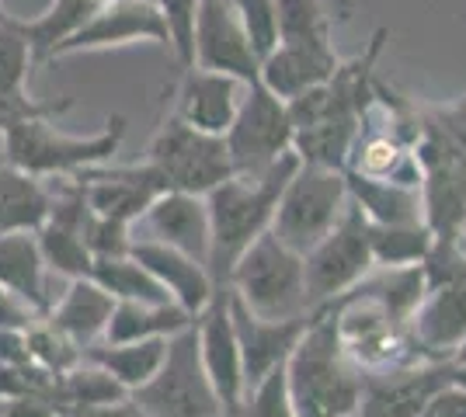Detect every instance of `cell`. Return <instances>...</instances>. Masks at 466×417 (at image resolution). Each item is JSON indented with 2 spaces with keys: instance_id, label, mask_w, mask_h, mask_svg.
Wrapping results in <instances>:
<instances>
[{
  "instance_id": "cell-10",
  "label": "cell",
  "mask_w": 466,
  "mask_h": 417,
  "mask_svg": "<svg viewBox=\"0 0 466 417\" xmlns=\"http://www.w3.org/2000/svg\"><path fill=\"white\" fill-rule=\"evenodd\" d=\"M195 331H198L202 365L209 372L216 397L223 403V414L244 417L248 382H244V358H240V344H237L230 317V285L216 289L213 303L195 317Z\"/></svg>"
},
{
  "instance_id": "cell-24",
  "label": "cell",
  "mask_w": 466,
  "mask_h": 417,
  "mask_svg": "<svg viewBox=\"0 0 466 417\" xmlns=\"http://www.w3.org/2000/svg\"><path fill=\"white\" fill-rule=\"evenodd\" d=\"M167 341L171 338L97 341V344H91V348L84 352V358L95 362V365H101L122 390L137 393L139 386H147V382L160 372L164 355H167Z\"/></svg>"
},
{
  "instance_id": "cell-28",
  "label": "cell",
  "mask_w": 466,
  "mask_h": 417,
  "mask_svg": "<svg viewBox=\"0 0 466 417\" xmlns=\"http://www.w3.org/2000/svg\"><path fill=\"white\" fill-rule=\"evenodd\" d=\"M105 0H56L46 15L32 21H21V32L32 45V56L35 63L56 60L59 45L66 39H74L87 21L95 18V11Z\"/></svg>"
},
{
  "instance_id": "cell-3",
  "label": "cell",
  "mask_w": 466,
  "mask_h": 417,
  "mask_svg": "<svg viewBox=\"0 0 466 417\" xmlns=\"http://www.w3.org/2000/svg\"><path fill=\"white\" fill-rule=\"evenodd\" d=\"M230 289L258 317L289 320L313 313L310 296H307L303 254L286 247L272 230H265L233 264Z\"/></svg>"
},
{
  "instance_id": "cell-48",
  "label": "cell",
  "mask_w": 466,
  "mask_h": 417,
  "mask_svg": "<svg viewBox=\"0 0 466 417\" xmlns=\"http://www.w3.org/2000/svg\"><path fill=\"white\" fill-rule=\"evenodd\" d=\"M463 240H466V219H463Z\"/></svg>"
},
{
  "instance_id": "cell-17",
  "label": "cell",
  "mask_w": 466,
  "mask_h": 417,
  "mask_svg": "<svg viewBox=\"0 0 466 417\" xmlns=\"http://www.w3.org/2000/svg\"><path fill=\"white\" fill-rule=\"evenodd\" d=\"M248 94V84L230 74L219 70H206V66H188L181 91H177L175 115L185 119L188 125L213 133V136H227V129L233 125L240 104Z\"/></svg>"
},
{
  "instance_id": "cell-14",
  "label": "cell",
  "mask_w": 466,
  "mask_h": 417,
  "mask_svg": "<svg viewBox=\"0 0 466 417\" xmlns=\"http://www.w3.org/2000/svg\"><path fill=\"white\" fill-rule=\"evenodd\" d=\"M133 240H157L175 251L192 254L209 268V247H213V223L206 195L188 192H164L154 205L133 223Z\"/></svg>"
},
{
  "instance_id": "cell-19",
  "label": "cell",
  "mask_w": 466,
  "mask_h": 417,
  "mask_svg": "<svg viewBox=\"0 0 466 417\" xmlns=\"http://www.w3.org/2000/svg\"><path fill=\"white\" fill-rule=\"evenodd\" d=\"M414 341L428 358L449 362L466 341V275L446 285H431L410 317Z\"/></svg>"
},
{
  "instance_id": "cell-4",
  "label": "cell",
  "mask_w": 466,
  "mask_h": 417,
  "mask_svg": "<svg viewBox=\"0 0 466 417\" xmlns=\"http://www.w3.org/2000/svg\"><path fill=\"white\" fill-rule=\"evenodd\" d=\"M122 139H126L122 115H112L101 133L84 139L56 133L53 119H35L4 133V157L35 178H74L87 167L108 164L118 154Z\"/></svg>"
},
{
  "instance_id": "cell-27",
  "label": "cell",
  "mask_w": 466,
  "mask_h": 417,
  "mask_svg": "<svg viewBox=\"0 0 466 417\" xmlns=\"http://www.w3.org/2000/svg\"><path fill=\"white\" fill-rule=\"evenodd\" d=\"M362 119L359 115H330L313 125L296 129L292 136V150L303 164H317V167H330V171H345L351 157V146L359 139Z\"/></svg>"
},
{
  "instance_id": "cell-20",
  "label": "cell",
  "mask_w": 466,
  "mask_h": 417,
  "mask_svg": "<svg viewBox=\"0 0 466 417\" xmlns=\"http://www.w3.org/2000/svg\"><path fill=\"white\" fill-rule=\"evenodd\" d=\"M334 45H296V42H279L272 53L261 60L258 80L272 91L275 98L289 101L317 84L334 77L338 70Z\"/></svg>"
},
{
  "instance_id": "cell-11",
  "label": "cell",
  "mask_w": 466,
  "mask_h": 417,
  "mask_svg": "<svg viewBox=\"0 0 466 417\" xmlns=\"http://www.w3.org/2000/svg\"><path fill=\"white\" fill-rule=\"evenodd\" d=\"M452 382V358L449 362H414L387 372L362 376V417H418L428 400Z\"/></svg>"
},
{
  "instance_id": "cell-33",
  "label": "cell",
  "mask_w": 466,
  "mask_h": 417,
  "mask_svg": "<svg viewBox=\"0 0 466 417\" xmlns=\"http://www.w3.org/2000/svg\"><path fill=\"white\" fill-rule=\"evenodd\" d=\"M32 66H35V56L21 32V21L7 18L0 25V91H21Z\"/></svg>"
},
{
  "instance_id": "cell-16",
  "label": "cell",
  "mask_w": 466,
  "mask_h": 417,
  "mask_svg": "<svg viewBox=\"0 0 466 417\" xmlns=\"http://www.w3.org/2000/svg\"><path fill=\"white\" fill-rule=\"evenodd\" d=\"M313 313L289 317V320L258 317V313H251L240 299L233 296L230 289V317H233V331H237V344H240V358H244V382H248V390H251L254 382H261L272 369L289 362L299 338L310 327Z\"/></svg>"
},
{
  "instance_id": "cell-41",
  "label": "cell",
  "mask_w": 466,
  "mask_h": 417,
  "mask_svg": "<svg viewBox=\"0 0 466 417\" xmlns=\"http://www.w3.org/2000/svg\"><path fill=\"white\" fill-rule=\"evenodd\" d=\"M418 417H466V390L449 382L446 390H439L428 400V407Z\"/></svg>"
},
{
  "instance_id": "cell-5",
  "label": "cell",
  "mask_w": 466,
  "mask_h": 417,
  "mask_svg": "<svg viewBox=\"0 0 466 417\" xmlns=\"http://www.w3.org/2000/svg\"><path fill=\"white\" fill-rule=\"evenodd\" d=\"M349 202L351 192L345 171H330V167L299 160L296 174L279 195L272 233L296 254H307L341 223Z\"/></svg>"
},
{
  "instance_id": "cell-42",
  "label": "cell",
  "mask_w": 466,
  "mask_h": 417,
  "mask_svg": "<svg viewBox=\"0 0 466 417\" xmlns=\"http://www.w3.org/2000/svg\"><path fill=\"white\" fill-rule=\"evenodd\" d=\"M35 320H39V313H35L28 303H21L15 293H7V289L0 285V327H18V331H28Z\"/></svg>"
},
{
  "instance_id": "cell-39",
  "label": "cell",
  "mask_w": 466,
  "mask_h": 417,
  "mask_svg": "<svg viewBox=\"0 0 466 417\" xmlns=\"http://www.w3.org/2000/svg\"><path fill=\"white\" fill-rule=\"evenodd\" d=\"M63 417H150L139 407L133 393L129 397L108 400V403H80V407H63Z\"/></svg>"
},
{
  "instance_id": "cell-29",
  "label": "cell",
  "mask_w": 466,
  "mask_h": 417,
  "mask_svg": "<svg viewBox=\"0 0 466 417\" xmlns=\"http://www.w3.org/2000/svg\"><path fill=\"white\" fill-rule=\"evenodd\" d=\"M91 278L105 293H112L118 299H137V303H175L171 293L157 282L133 254L122 258H95L91 264Z\"/></svg>"
},
{
  "instance_id": "cell-25",
  "label": "cell",
  "mask_w": 466,
  "mask_h": 417,
  "mask_svg": "<svg viewBox=\"0 0 466 417\" xmlns=\"http://www.w3.org/2000/svg\"><path fill=\"white\" fill-rule=\"evenodd\" d=\"M195 317L177 303H137L118 299L105 341H143V338H175L177 331L192 327Z\"/></svg>"
},
{
  "instance_id": "cell-44",
  "label": "cell",
  "mask_w": 466,
  "mask_h": 417,
  "mask_svg": "<svg viewBox=\"0 0 466 417\" xmlns=\"http://www.w3.org/2000/svg\"><path fill=\"white\" fill-rule=\"evenodd\" d=\"M452 382L466 390V362H463V365H460V362H452Z\"/></svg>"
},
{
  "instance_id": "cell-45",
  "label": "cell",
  "mask_w": 466,
  "mask_h": 417,
  "mask_svg": "<svg viewBox=\"0 0 466 417\" xmlns=\"http://www.w3.org/2000/svg\"><path fill=\"white\" fill-rule=\"evenodd\" d=\"M452 362H460V365L466 362V341L460 344V348H456V355H452Z\"/></svg>"
},
{
  "instance_id": "cell-9",
  "label": "cell",
  "mask_w": 466,
  "mask_h": 417,
  "mask_svg": "<svg viewBox=\"0 0 466 417\" xmlns=\"http://www.w3.org/2000/svg\"><path fill=\"white\" fill-rule=\"evenodd\" d=\"M292 136H296V129H292L286 101L275 98L261 80L248 84L244 104L223 136L227 150H230L233 174H240V178L265 174L286 154H292Z\"/></svg>"
},
{
  "instance_id": "cell-37",
  "label": "cell",
  "mask_w": 466,
  "mask_h": 417,
  "mask_svg": "<svg viewBox=\"0 0 466 417\" xmlns=\"http://www.w3.org/2000/svg\"><path fill=\"white\" fill-rule=\"evenodd\" d=\"M171 32V53L188 70L195 63V18H198V0H154Z\"/></svg>"
},
{
  "instance_id": "cell-49",
  "label": "cell",
  "mask_w": 466,
  "mask_h": 417,
  "mask_svg": "<svg viewBox=\"0 0 466 417\" xmlns=\"http://www.w3.org/2000/svg\"><path fill=\"white\" fill-rule=\"evenodd\" d=\"M209 417H227V414H209Z\"/></svg>"
},
{
  "instance_id": "cell-26",
  "label": "cell",
  "mask_w": 466,
  "mask_h": 417,
  "mask_svg": "<svg viewBox=\"0 0 466 417\" xmlns=\"http://www.w3.org/2000/svg\"><path fill=\"white\" fill-rule=\"evenodd\" d=\"M349 192L351 202L366 213L370 223L380 226H400V223H425V209H421V192L418 188H404L393 181H372L349 174Z\"/></svg>"
},
{
  "instance_id": "cell-15",
  "label": "cell",
  "mask_w": 466,
  "mask_h": 417,
  "mask_svg": "<svg viewBox=\"0 0 466 417\" xmlns=\"http://www.w3.org/2000/svg\"><path fill=\"white\" fill-rule=\"evenodd\" d=\"M129 42H157L171 49V32L154 0H105L95 11V18L80 28L74 39L59 45L56 56L84 53V49H112Z\"/></svg>"
},
{
  "instance_id": "cell-40",
  "label": "cell",
  "mask_w": 466,
  "mask_h": 417,
  "mask_svg": "<svg viewBox=\"0 0 466 417\" xmlns=\"http://www.w3.org/2000/svg\"><path fill=\"white\" fill-rule=\"evenodd\" d=\"M431 122L466 154V94L460 101L446 104V108H439V112L431 115Z\"/></svg>"
},
{
  "instance_id": "cell-43",
  "label": "cell",
  "mask_w": 466,
  "mask_h": 417,
  "mask_svg": "<svg viewBox=\"0 0 466 417\" xmlns=\"http://www.w3.org/2000/svg\"><path fill=\"white\" fill-rule=\"evenodd\" d=\"M0 362H7V365H25V362H32V355H28V331L0 327Z\"/></svg>"
},
{
  "instance_id": "cell-36",
  "label": "cell",
  "mask_w": 466,
  "mask_h": 417,
  "mask_svg": "<svg viewBox=\"0 0 466 417\" xmlns=\"http://www.w3.org/2000/svg\"><path fill=\"white\" fill-rule=\"evenodd\" d=\"M244 417H296L286 365L272 369L261 382H254L251 390H248V397H244Z\"/></svg>"
},
{
  "instance_id": "cell-8",
  "label": "cell",
  "mask_w": 466,
  "mask_h": 417,
  "mask_svg": "<svg viewBox=\"0 0 466 417\" xmlns=\"http://www.w3.org/2000/svg\"><path fill=\"white\" fill-rule=\"evenodd\" d=\"M372 268L376 264H372L370 247V219L355 202H349L341 223L313 251L303 254L310 310H324L334 299H341L370 275Z\"/></svg>"
},
{
  "instance_id": "cell-7",
  "label": "cell",
  "mask_w": 466,
  "mask_h": 417,
  "mask_svg": "<svg viewBox=\"0 0 466 417\" xmlns=\"http://www.w3.org/2000/svg\"><path fill=\"white\" fill-rule=\"evenodd\" d=\"M150 164L160 171L171 192L188 195H209L216 184L233 178L230 150L227 139L202 133L185 119H171L160 125V133L150 143Z\"/></svg>"
},
{
  "instance_id": "cell-21",
  "label": "cell",
  "mask_w": 466,
  "mask_h": 417,
  "mask_svg": "<svg viewBox=\"0 0 466 417\" xmlns=\"http://www.w3.org/2000/svg\"><path fill=\"white\" fill-rule=\"evenodd\" d=\"M112 310H116V296L105 293L95 278H70L66 293L53 303L49 310V323L59 327L66 338L77 344L80 352H87L91 344L105 341V331H108V320H112Z\"/></svg>"
},
{
  "instance_id": "cell-2",
  "label": "cell",
  "mask_w": 466,
  "mask_h": 417,
  "mask_svg": "<svg viewBox=\"0 0 466 417\" xmlns=\"http://www.w3.org/2000/svg\"><path fill=\"white\" fill-rule=\"evenodd\" d=\"M296 417H355L362 407V372L341 352L330 310H317L286 362Z\"/></svg>"
},
{
  "instance_id": "cell-47",
  "label": "cell",
  "mask_w": 466,
  "mask_h": 417,
  "mask_svg": "<svg viewBox=\"0 0 466 417\" xmlns=\"http://www.w3.org/2000/svg\"><path fill=\"white\" fill-rule=\"evenodd\" d=\"M0 164H7V157H4V136H0Z\"/></svg>"
},
{
  "instance_id": "cell-12",
  "label": "cell",
  "mask_w": 466,
  "mask_h": 417,
  "mask_svg": "<svg viewBox=\"0 0 466 417\" xmlns=\"http://www.w3.org/2000/svg\"><path fill=\"white\" fill-rule=\"evenodd\" d=\"M192 66L219 70V74L240 77L244 84L258 80L261 60H258L251 39L244 32V21L233 11L230 0H198Z\"/></svg>"
},
{
  "instance_id": "cell-30",
  "label": "cell",
  "mask_w": 466,
  "mask_h": 417,
  "mask_svg": "<svg viewBox=\"0 0 466 417\" xmlns=\"http://www.w3.org/2000/svg\"><path fill=\"white\" fill-rule=\"evenodd\" d=\"M370 247L376 268L421 264L431 247V230H428V223H400V226L370 223Z\"/></svg>"
},
{
  "instance_id": "cell-38",
  "label": "cell",
  "mask_w": 466,
  "mask_h": 417,
  "mask_svg": "<svg viewBox=\"0 0 466 417\" xmlns=\"http://www.w3.org/2000/svg\"><path fill=\"white\" fill-rule=\"evenodd\" d=\"M84 240H87V247H91L95 258H122V254L133 251V223L87 213Z\"/></svg>"
},
{
  "instance_id": "cell-46",
  "label": "cell",
  "mask_w": 466,
  "mask_h": 417,
  "mask_svg": "<svg viewBox=\"0 0 466 417\" xmlns=\"http://www.w3.org/2000/svg\"><path fill=\"white\" fill-rule=\"evenodd\" d=\"M7 18H11V15H7V11H4V4H0V25H4Z\"/></svg>"
},
{
  "instance_id": "cell-34",
  "label": "cell",
  "mask_w": 466,
  "mask_h": 417,
  "mask_svg": "<svg viewBox=\"0 0 466 417\" xmlns=\"http://www.w3.org/2000/svg\"><path fill=\"white\" fill-rule=\"evenodd\" d=\"M74 108V98H59V101H35L25 87L21 91H0V136L18 129L25 122L35 119H59L63 112Z\"/></svg>"
},
{
  "instance_id": "cell-22",
  "label": "cell",
  "mask_w": 466,
  "mask_h": 417,
  "mask_svg": "<svg viewBox=\"0 0 466 417\" xmlns=\"http://www.w3.org/2000/svg\"><path fill=\"white\" fill-rule=\"evenodd\" d=\"M0 285L28 303L39 317H49L56 296L49 293V264L42 258L35 233H7L0 237Z\"/></svg>"
},
{
  "instance_id": "cell-13",
  "label": "cell",
  "mask_w": 466,
  "mask_h": 417,
  "mask_svg": "<svg viewBox=\"0 0 466 417\" xmlns=\"http://www.w3.org/2000/svg\"><path fill=\"white\" fill-rule=\"evenodd\" d=\"M74 181L84 188V199L91 205V213L122 219V223H137L154 205V199L171 192L150 160L133 164V167H112V171H101V164H97V167L74 174Z\"/></svg>"
},
{
  "instance_id": "cell-1",
  "label": "cell",
  "mask_w": 466,
  "mask_h": 417,
  "mask_svg": "<svg viewBox=\"0 0 466 417\" xmlns=\"http://www.w3.org/2000/svg\"><path fill=\"white\" fill-rule=\"evenodd\" d=\"M299 167L296 150L286 154L275 167H268L258 178H240L233 174L223 184H216L206 195L209 205V223H213V247H209V275H213L216 289L230 285L233 264L240 261V254L251 247L254 240L265 230H272L275 205L282 188L289 184V178Z\"/></svg>"
},
{
  "instance_id": "cell-23",
  "label": "cell",
  "mask_w": 466,
  "mask_h": 417,
  "mask_svg": "<svg viewBox=\"0 0 466 417\" xmlns=\"http://www.w3.org/2000/svg\"><path fill=\"white\" fill-rule=\"evenodd\" d=\"M49 213H53V188H46V181L15 164H0V237L39 233Z\"/></svg>"
},
{
  "instance_id": "cell-50",
  "label": "cell",
  "mask_w": 466,
  "mask_h": 417,
  "mask_svg": "<svg viewBox=\"0 0 466 417\" xmlns=\"http://www.w3.org/2000/svg\"><path fill=\"white\" fill-rule=\"evenodd\" d=\"M53 417H63V414H59V411H56V414H53Z\"/></svg>"
},
{
  "instance_id": "cell-32",
  "label": "cell",
  "mask_w": 466,
  "mask_h": 417,
  "mask_svg": "<svg viewBox=\"0 0 466 417\" xmlns=\"http://www.w3.org/2000/svg\"><path fill=\"white\" fill-rule=\"evenodd\" d=\"M28 355L35 365L49 369L53 376H63V372H70L74 365L84 362V352L46 317H39L28 327Z\"/></svg>"
},
{
  "instance_id": "cell-18",
  "label": "cell",
  "mask_w": 466,
  "mask_h": 417,
  "mask_svg": "<svg viewBox=\"0 0 466 417\" xmlns=\"http://www.w3.org/2000/svg\"><path fill=\"white\" fill-rule=\"evenodd\" d=\"M133 258L171 293L177 306H185L192 317H198L216 296V282L202 261H195L185 251H175L157 240H133Z\"/></svg>"
},
{
  "instance_id": "cell-6",
  "label": "cell",
  "mask_w": 466,
  "mask_h": 417,
  "mask_svg": "<svg viewBox=\"0 0 466 417\" xmlns=\"http://www.w3.org/2000/svg\"><path fill=\"white\" fill-rule=\"evenodd\" d=\"M139 407L150 417H209L223 414V403L216 397L209 372L198 352V331L185 327L167 341L164 365L147 386L133 393Z\"/></svg>"
},
{
  "instance_id": "cell-31",
  "label": "cell",
  "mask_w": 466,
  "mask_h": 417,
  "mask_svg": "<svg viewBox=\"0 0 466 417\" xmlns=\"http://www.w3.org/2000/svg\"><path fill=\"white\" fill-rule=\"evenodd\" d=\"M279 42L334 45L328 4L324 0H279Z\"/></svg>"
},
{
  "instance_id": "cell-35",
  "label": "cell",
  "mask_w": 466,
  "mask_h": 417,
  "mask_svg": "<svg viewBox=\"0 0 466 417\" xmlns=\"http://www.w3.org/2000/svg\"><path fill=\"white\" fill-rule=\"evenodd\" d=\"M233 11L244 21L258 60H265L279 45V0H230Z\"/></svg>"
}]
</instances>
